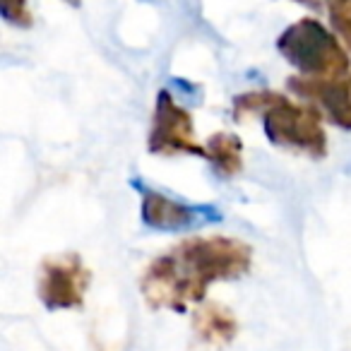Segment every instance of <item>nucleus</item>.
Segmentation results:
<instances>
[{
    "label": "nucleus",
    "mask_w": 351,
    "mask_h": 351,
    "mask_svg": "<svg viewBox=\"0 0 351 351\" xmlns=\"http://www.w3.org/2000/svg\"><path fill=\"white\" fill-rule=\"evenodd\" d=\"M253 265V248L229 236H197L152 260L142 274V296L152 308L186 311L215 282L239 279Z\"/></svg>",
    "instance_id": "1"
},
{
    "label": "nucleus",
    "mask_w": 351,
    "mask_h": 351,
    "mask_svg": "<svg viewBox=\"0 0 351 351\" xmlns=\"http://www.w3.org/2000/svg\"><path fill=\"white\" fill-rule=\"evenodd\" d=\"M236 121L260 116L267 137L279 147L298 149L308 156L327 154V137L320 125V113L313 106H298L279 92H245L234 101Z\"/></svg>",
    "instance_id": "2"
},
{
    "label": "nucleus",
    "mask_w": 351,
    "mask_h": 351,
    "mask_svg": "<svg viewBox=\"0 0 351 351\" xmlns=\"http://www.w3.org/2000/svg\"><path fill=\"white\" fill-rule=\"evenodd\" d=\"M277 49L301 73V77L332 80L351 73L346 49L315 17H303L289 27L279 36Z\"/></svg>",
    "instance_id": "3"
},
{
    "label": "nucleus",
    "mask_w": 351,
    "mask_h": 351,
    "mask_svg": "<svg viewBox=\"0 0 351 351\" xmlns=\"http://www.w3.org/2000/svg\"><path fill=\"white\" fill-rule=\"evenodd\" d=\"M89 269L80 255L65 253L44 260L39 272V298L49 311H68L84 303L89 287Z\"/></svg>",
    "instance_id": "4"
},
{
    "label": "nucleus",
    "mask_w": 351,
    "mask_h": 351,
    "mask_svg": "<svg viewBox=\"0 0 351 351\" xmlns=\"http://www.w3.org/2000/svg\"><path fill=\"white\" fill-rule=\"evenodd\" d=\"M195 125L186 108L178 106L169 92H159L154 108V121H152L149 149L154 154H200L207 156V149H202L193 137Z\"/></svg>",
    "instance_id": "5"
},
{
    "label": "nucleus",
    "mask_w": 351,
    "mask_h": 351,
    "mask_svg": "<svg viewBox=\"0 0 351 351\" xmlns=\"http://www.w3.org/2000/svg\"><path fill=\"white\" fill-rule=\"evenodd\" d=\"M287 84L301 99H308L315 111L320 108L330 123L351 130V73L332 80H311L298 75Z\"/></svg>",
    "instance_id": "6"
},
{
    "label": "nucleus",
    "mask_w": 351,
    "mask_h": 351,
    "mask_svg": "<svg viewBox=\"0 0 351 351\" xmlns=\"http://www.w3.org/2000/svg\"><path fill=\"white\" fill-rule=\"evenodd\" d=\"M142 219L152 229L178 231L200 221V210L181 205L156 191H145L142 193Z\"/></svg>",
    "instance_id": "7"
},
{
    "label": "nucleus",
    "mask_w": 351,
    "mask_h": 351,
    "mask_svg": "<svg viewBox=\"0 0 351 351\" xmlns=\"http://www.w3.org/2000/svg\"><path fill=\"white\" fill-rule=\"evenodd\" d=\"M193 330L207 346L221 349V346L234 341L236 332H239V322H236L234 313L221 303H205L193 313Z\"/></svg>",
    "instance_id": "8"
},
{
    "label": "nucleus",
    "mask_w": 351,
    "mask_h": 351,
    "mask_svg": "<svg viewBox=\"0 0 351 351\" xmlns=\"http://www.w3.org/2000/svg\"><path fill=\"white\" fill-rule=\"evenodd\" d=\"M207 159L217 166L219 176H236L243 169V147L231 132H217L207 142Z\"/></svg>",
    "instance_id": "9"
},
{
    "label": "nucleus",
    "mask_w": 351,
    "mask_h": 351,
    "mask_svg": "<svg viewBox=\"0 0 351 351\" xmlns=\"http://www.w3.org/2000/svg\"><path fill=\"white\" fill-rule=\"evenodd\" d=\"M325 5L335 32L351 49V0H325Z\"/></svg>",
    "instance_id": "10"
},
{
    "label": "nucleus",
    "mask_w": 351,
    "mask_h": 351,
    "mask_svg": "<svg viewBox=\"0 0 351 351\" xmlns=\"http://www.w3.org/2000/svg\"><path fill=\"white\" fill-rule=\"evenodd\" d=\"M0 10L10 25L15 27H29L32 12L27 10V0H0Z\"/></svg>",
    "instance_id": "11"
},
{
    "label": "nucleus",
    "mask_w": 351,
    "mask_h": 351,
    "mask_svg": "<svg viewBox=\"0 0 351 351\" xmlns=\"http://www.w3.org/2000/svg\"><path fill=\"white\" fill-rule=\"evenodd\" d=\"M70 5H80V0H68Z\"/></svg>",
    "instance_id": "12"
}]
</instances>
